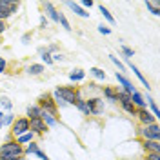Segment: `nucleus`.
<instances>
[{"label":"nucleus","instance_id":"nucleus-24","mask_svg":"<svg viewBox=\"0 0 160 160\" xmlns=\"http://www.w3.org/2000/svg\"><path fill=\"white\" fill-rule=\"evenodd\" d=\"M146 106H149V109H151L149 113L153 115V117H155V118H158V117H160V111H158V106H157V102H155L153 98H148Z\"/></svg>","mask_w":160,"mask_h":160},{"label":"nucleus","instance_id":"nucleus-2","mask_svg":"<svg viewBox=\"0 0 160 160\" xmlns=\"http://www.w3.org/2000/svg\"><path fill=\"white\" fill-rule=\"evenodd\" d=\"M0 157H24V146L17 144V140H8L0 148Z\"/></svg>","mask_w":160,"mask_h":160},{"label":"nucleus","instance_id":"nucleus-39","mask_svg":"<svg viewBox=\"0 0 160 160\" xmlns=\"http://www.w3.org/2000/svg\"><path fill=\"white\" fill-rule=\"evenodd\" d=\"M146 160H160V155H157V153H146Z\"/></svg>","mask_w":160,"mask_h":160},{"label":"nucleus","instance_id":"nucleus-26","mask_svg":"<svg viewBox=\"0 0 160 160\" xmlns=\"http://www.w3.org/2000/svg\"><path fill=\"white\" fill-rule=\"evenodd\" d=\"M146 8H148L155 17H158L160 15V4L158 2H146Z\"/></svg>","mask_w":160,"mask_h":160},{"label":"nucleus","instance_id":"nucleus-30","mask_svg":"<svg viewBox=\"0 0 160 160\" xmlns=\"http://www.w3.org/2000/svg\"><path fill=\"white\" fill-rule=\"evenodd\" d=\"M109 60L113 62V64H115V66H117V68H118V73H122V75H124V71H126V66H124V64H122V62H120V60L115 57V55H109Z\"/></svg>","mask_w":160,"mask_h":160},{"label":"nucleus","instance_id":"nucleus-21","mask_svg":"<svg viewBox=\"0 0 160 160\" xmlns=\"http://www.w3.org/2000/svg\"><path fill=\"white\" fill-rule=\"evenodd\" d=\"M86 78V73L82 69H73L69 73V80L71 82H82V80Z\"/></svg>","mask_w":160,"mask_h":160},{"label":"nucleus","instance_id":"nucleus-38","mask_svg":"<svg viewBox=\"0 0 160 160\" xmlns=\"http://www.w3.org/2000/svg\"><path fill=\"white\" fill-rule=\"evenodd\" d=\"M6 69H8V60L0 57V73H4Z\"/></svg>","mask_w":160,"mask_h":160},{"label":"nucleus","instance_id":"nucleus-8","mask_svg":"<svg viewBox=\"0 0 160 160\" xmlns=\"http://www.w3.org/2000/svg\"><path fill=\"white\" fill-rule=\"evenodd\" d=\"M115 77H117V80H118V84L122 86V91H124V93L131 95V93H135V91H137V89H135V86L131 84V80L128 78L126 75H122V73L117 71V75H115Z\"/></svg>","mask_w":160,"mask_h":160},{"label":"nucleus","instance_id":"nucleus-14","mask_svg":"<svg viewBox=\"0 0 160 160\" xmlns=\"http://www.w3.org/2000/svg\"><path fill=\"white\" fill-rule=\"evenodd\" d=\"M142 148H144L146 153H157V155H160V142L144 140V142H142Z\"/></svg>","mask_w":160,"mask_h":160},{"label":"nucleus","instance_id":"nucleus-5","mask_svg":"<svg viewBox=\"0 0 160 160\" xmlns=\"http://www.w3.org/2000/svg\"><path fill=\"white\" fill-rule=\"evenodd\" d=\"M28 131H29V120L26 118V117L15 118V122L11 124V137H15V138L22 137V135L28 133Z\"/></svg>","mask_w":160,"mask_h":160},{"label":"nucleus","instance_id":"nucleus-19","mask_svg":"<svg viewBox=\"0 0 160 160\" xmlns=\"http://www.w3.org/2000/svg\"><path fill=\"white\" fill-rule=\"evenodd\" d=\"M129 68H131V71H133V73H135V77H137V78H138L140 82H142V86H144V88H146V89L149 91V89H151L149 82H148V80H146V77H144V75H142V73H140V71H138V68H137V66H135V64H129Z\"/></svg>","mask_w":160,"mask_h":160},{"label":"nucleus","instance_id":"nucleus-22","mask_svg":"<svg viewBox=\"0 0 160 160\" xmlns=\"http://www.w3.org/2000/svg\"><path fill=\"white\" fill-rule=\"evenodd\" d=\"M75 106H77V109H78L80 113H82V115L89 117V109H88V104H86V98H84V97L77 100V104H75Z\"/></svg>","mask_w":160,"mask_h":160},{"label":"nucleus","instance_id":"nucleus-15","mask_svg":"<svg viewBox=\"0 0 160 160\" xmlns=\"http://www.w3.org/2000/svg\"><path fill=\"white\" fill-rule=\"evenodd\" d=\"M0 8L6 9V11H9L11 15H15V13L18 11L20 4L18 2H11V0H0Z\"/></svg>","mask_w":160,"mask_h":160},{"label":"nucleus","instance_id":"nucleus-31","mask_svg":"<svg viewBox=\"0 0 160 160\" xmlns=\"http://www.w3.org/2000/svg\"><path fill=\"white\" fill-rule=\"evenodd\" d=\"M58 24H60V26H62L66 31H71V24L68 22V18H66L62 13H58Z\"/></svg>","mask_w":160,"mask_h":160},{"label":"nucleus","instance_id":"nucleus-13","mask_svg":"<svg viewBox=\"0 0 160 160\" xmlns=\"http://www.w3.org/2000/svg\"><path fill=\"white\" fill-rule=\"evenodd\" d=\"M44 13L48 15V18H49V20L58 22V11L55 9V6H53L51 2H46V4H44ZM46 15H44V17H46Z\"/></svg>","mask_w":160,"mask_h":160},{"label":"nucleus","instance_id":"nucleus-25","mask_svg":"<svg viewBox=\"0 0 160 160\" xmlns=\"http://www.w3.org/2000/svg\"><path fill=\"white\" fill-rule=\"evenodd\" d=\"M89 73L95 77V78H98V80H106V77H108V75H106V71L100 69V68H91Z\"/></svg>","mask_w":160,"mask_h":160},{"label":"nucleus","instance_id":"nucleus-10","mask_svg":"<svg viewBox=\"0 0 160 160\" xmlns=\"http://www.w3.org/2000/svg\"><path fill=\"white\" fill-rule=\"evenodd\" d=\"M29 131L33 135H44L48 131V126L42 122V118H35V120H29Z\"/></svg>","mask_w":160,"mask_h":160},{"label":"nucleus","instance_id":"nucleus-23","mask_svg":"<svg viewBox=\"0 0 160 160\" xmlns=\"http://www.w3.org/2000/svg\"><path fill=\"white\" fill-rule=\"evenodd\" d=\"M33 138H35V135H33L31 131H28V133H24L22 137H18V138H17V144H20V146H24V144H31V142H33Z\"/></svg>","mask_w":160,"mask_h":160},{"label":"nucleus","instance_id":"nucleus-29","mask_svg":"<svg viewBox=\"0 0 160 160\" xmlns=\"http://www.w3.org/2000/svg\"><path fill=\"white\" fill-rule=\"evenodd\" d=\"M37 149H40V148H38V144L31 142V144H28V146L24 148V155H35V153H37Z\"/></svg>","mask_w":160,"mask_h":160},{"label":"nucleus","instance_id":"nucleus-33","mask_svg":"<svg viewBox=\"0 0 160 160\" xmlns=\"http://www.w3.org/2000/svg\"><path fill=\"white\" fill-rule=\"evenodd\" d=\"M122 53H124V57H128V58H131V57L135 55V51L131 49V48H128V46H122Z\"/></svg>","mask_w":160,"mask_h":160},{"label":"nucleus","instance_id":"nucleus-40","mask_svg":"<svg viewBox=\"0 0 160 160\" xmlns=\"http://www.w3.org/2000/svg\"><path fill=\"white\" fill-rule=\"evenodd\" d=\"M35 155H37L40 160H49V158H48V155H46V153H44L42 149H37V153H35Z\"/></svg>","mask_w":160,"mask_h":160},{"label":"nucleus","instance_id":"nucleus-35","mask_svg":"<svg viewBox=\"0 0 160 160\" xmlns=\"http://www.w3.org/2000/svg\"><path fill=\"white\" fill-rule=\"evenodd\" d=\"M9 17H11L9 11H6V9H2V8H0V20H2V22H6Z\"/></svg>","mask_w":160,"mask_h":160},{"label":"nucleus","instance_id":"nucleus-12","mask_svg":"<svg viewBox=\"0 0 160 160\" xmlns=\"http://www.w3.org/2000/svg\"><path fill=\"white\" fill-rule=\"evenodd\" d=\"M40 118H42V122H44L48 128H53V126L58 124V117H55V115H51V113H48V111H44V109L40 113Z\"/></svg>","mask_w":160,"mask_h":160},{"label":"nucleus","instance_id":"nucleus-17","mask_svg":"<svg viewBox=\"0 0 160 160\" xmlns=\"http://www.w3.org/2000/svg\"><path fill=\"white\" fill-rule=\"evenodd\" d=\"M102 93H104L106 100H109L111 104H117V102H118V97H117V89H113V88H109V86H106V88L102 89Z\"/></svg>","mask_w":160,"mask_h":160},{"label":"nucleus","instance_id":"nucleus-3","mask_svg":"<svg viewBox=\"0 0 160 160\" xmlns=\"http://www.w3.org/2000/svg\"><path fill=\"white\" fill-rule=\"evenodd\" d=\"M138 135L144 140H151V142H160V126L157 124H151V126H142L138 129Z\"/></svg>","mask_w":160,"mask_h":160},{"label":"nucleus","instance_id":"nucleus-4","mask_svg":"<svg viewBox=\"0 0 160 160\" xmlns=\"http://www.w3.org/2000/svg\"><path fill=\"white\" fill-rule=\"evenodd\" d=\"M38 108L44 111H48V113H51V115H55V117H58V108H57V104H55V100H53V97H51L49 93L40 95Z\"/></svg>","mask_w":160,"mask_h":160},{"label":"nucleus","instance_id":"nucleus-36","mask_svg":"<svg viewBox=\"0 0 160 160\" xmlns=\"http://www.w3.org/2000/svg\"><path fill=\"white\" fill-rule=\"evenodd\" d=\"M98 33H102V35H109V33H111V28L104 26V24H100V26H98Z\"/></svg>","mask_w":160,"mask_h":160},{"label":"nucleus","instance_id":"nucleus-11","mask_svg":"<svg viewBox=\"0 0 160 160\" xmlns=\"http://www.w3.org/2000/svg\"><path fill=\"white\" fill-rule=\"evenodd\" d=\"M131 104H133L137 109H146V108H148V106H146V98L140 95L138 91L131 93Z\"/></svg>","mask_w":160,"mask_h":160},{"label":"nucleus","instance_id":"nucleus-41","mask_svg":"<svg viewBox=\"0 0 160 160\" xmlns=\"http://www.w3.org/2000/svg\"><path fill=\"white\" fill-rule=\"evenodd\" d=\"M40 28H42V29H46V28H48V18H46L44 15L40 17Z\"/></svg>","mask_w":160,"mask_h":160},{"label":"nucleus","instance_id":"nucleus-28","mask_svg":"<svg viewBox=\"0 0 160 160\" xmlns=\"http://www.w3.org/2000/svg\"><path fill=\"white\" fill-rule=\"evenodd\" d=\"M98 11H100V13H102V17H104V18L108 20L109 24H115V17H113V15H111V13H109V11H108V9H106L104 6H98Z\"/></svg>","mask_w":160,"mask_h":160},{"label":"nucleus","instance_id":"nucleus-46","mask_svg":"<svg viewBox=\"0 0 160 160\" xmlns=\"http://www.w3.org/2000/svg\"><path fill=\"white\" fill-rule=\"evenodd\" d=\"M2 126H4V113L0 111V129H2Z\"/></svg>","mask_w":160,"mask_h":160},{"label":"nucleus","instance_id":"nucleus-18","mask_svg":"<svg viewBox=\"0 0 160 160\" xmlns=\"http://www.w3.org/2000/svg\"><path fill=\"white\" fill-rule=\"evenodd\" d=\"M44 69H46V68H44L42 64H31V66H28V68H26V73H28V75H31V77H38V75H42V73H44Z\"/></svg>","mask_w":160,"mask_h":160},{"label":"nucleus","instance_id":"nucleus-16","mask_svg":"<svg viewBox=\"0 0 160 160\" xmlns=\"http://www.w3.org/2000/svg\"><path fill=\"white\" fill-rule=\"evenodd\" d=\"M68 8H69V9L75 13V15L82 17V18H89V13H88L86 9H82V8H80L77 2H68Z\"/></svg>","mask_w":160,"mask_h":160},{"label":"nucleus","instance_id":"nucleus-34","mask_svg":"<svg viewBox=\"0 0 160 160\" xmlns=\"http://www.w3.org/2000/svg\"><path fill=\"white\" fill-rule=\"evenodd\" d=\"M0 106H2L4 109H11V106H13V104L9 102V98H6V97H4V98L0 100Z\"/></svg>","mask_w":160,"mask_h":160},{"label":"nucleus","instance_id":"nucleus-6","mask_svg":"<svg viewBox=\"0 0 160 160\" xmlns=\"http://www.w3.org/2000/svg\"><path fill=\"white\" fill-rule=\"evenodd\" d=\"M117 97H118V102H120V106H122V109L126 111V113H129V115L137 117V108L131 104V95L124 93V91H117Z\"/></svg>","mask_w":160,"mask_h":160},{"label":"nucleus","instance_id":"nucleus-45","mask_svg":"<svg viewBox=\"0 0 160 160\" xmlns=\"http://www.w3.org/2000/svg\"><path fill=\"white\" fill-rule=\"evenodd\" d=\"M4 31H6V22H2V20H0V35H2Z\"/></svg>","mask_w":160,"mask_h":160},{"label":"nucleus","instance_id":"nucleus-1","mask_svg":"<svg viewBox=\"0 0 160 160\" xmlns=\"http://www.w3.org/2000/svg\"><path fill=\"white\" fill-rule=\"evenodd\" d=\"M51 97L55 100L57 108H66V106H75L77 100L82 98L80 89H77L75 86H58L57 89L51 93Z\"/></svg>","mask_w":160,"mask_h":160},{"label":"nucleus","instance_id":"nucleus-32","mask_svg":"<svg viewBox=\"0 0 160 160\" xmlns=\"http://www.w3.org/2000/svg\"><path fill=\"white\" fill-rule=\"evenodd\" d=\"M15 122V115L13 113H6L4 115V126H11Z\"/></svg>","mask_w":160,"mask_h":160},{"label":"nucleus","instance_id":"nucleus-20","mask_svg":"<svg viewBox=\"0 0 160 160\" xmlns=\"http://www.w3.org/2000/svg\"><path fill=\"white\" fill-rule=\"evenodd\" d=\"M40 113H42V109H40L38 106H29L28 109H26V118L28 120H35V118H40Z\"/></svg>","mask_w":160,"mask_h":160},{"label":"nucleus","instance_id":"nucleus-27","mask_svg":"<svg viewBox=\"0 0 160 160\" xmlns=\"http://www.w3.org/2000/svg\"><path fill=\"white\" fill-rule=\"evenodd\" d=\"M38 53L42 55V60L46 62V66H51V64H55V62H53V57H51L49 53H48V51L44 49V48H40V49H38Z\"/></svg>","mask_w":160,"mask_h":160},{"label":"nucleus","instance_id":"nucleus-43","mask_svg":"<svg viewBox=\"0 0 160 160\" xmlns=\"http://www.w3.org/2000/svg\"><path fill=\"white\" fill-rule=\"evenodd\" d=\"M46 51H48V53L51 55V53H55V51H58V46H57V44H51V46H49V48H48Z\"/></svg>","mask_w":160,"mask_h":160},{"label":"nucleus","instance_id":"nucleus-44","mask_svg":"<svg viewBox=\"0 0 160 160\" xmlns=\"http://www.w3.org/2000/svg\"><path fill=\"white\" fill-rule=\"evenodd\" d=\"M29 40H31V33H26L22 37V44H29Z\"/></svg>","mask_w":160,"mask_h":160},{"label":"nucleus","instance_id":"nucleus-7","mask_svg":"<svg viewBox=\"0 0 160 160\" xmlns=\"http://www.w3.org/2000/svg\"><path fill=\"white\" fill-rule=\"evenodd\" d=\"M86 104H88V109H89L91 117H98L100 113L104 111V100L98 98V97H95V98H88L86 100Z\"/></svg>","mask_w":160,"mask_h":160},{"label":"nucleus","instance_id":"nucleus-37","mask_svg":"<svg viewBox=\"0 0 160 160\" xmlns=\"http://www.w3.org/2000/svg\"><path fill=\"white\" fill-rule=\"evenodd\" d=\"M78 6L82 8V9H86V8H93V0H82Z\"/></svg>","mask_w":160,"mask_h":160},{"label":"nucleus","instance_id":"nucleus-9","mask_svg":"<svg viewBox=\"0 0 160 160\" xmlns=\"http://www.w3.org/2000/svg\"><path fill=\"white\" fill-rule=\"evenodd\" d=\"M137 117H138L140 124L142 126H151V124H157V118L149 113V109H137Z\"/></svg>","mask_w":160,"mask_h":160},{"label":"nucleus","instance_id":"nucleus-42","mask_svg":"<svg viewBox=\"0 0 160 160\" xmlns=\"http://www.w3.org/2000/svg\"><path fill=\"white\" fill-rule=\"evenodd\" d=\"M53 57V62H62L64 60V55H60V53H57V55H51Z\"/></svg>","mask_w":160,"mask_h":160},{"label":"nucleus","instance_id":"nucleus-47","mask_svg":"<svg viewBox=\"0 0 160 160\" xmlns=\"http://www.w3.org/2000/svg\"><path fill=\"white\" fill-rule=\"evenodd\" d=\"M0 44H2V38H0Z\"/></svg>","mask_w":160,"mask_h":160}]
</instances>
